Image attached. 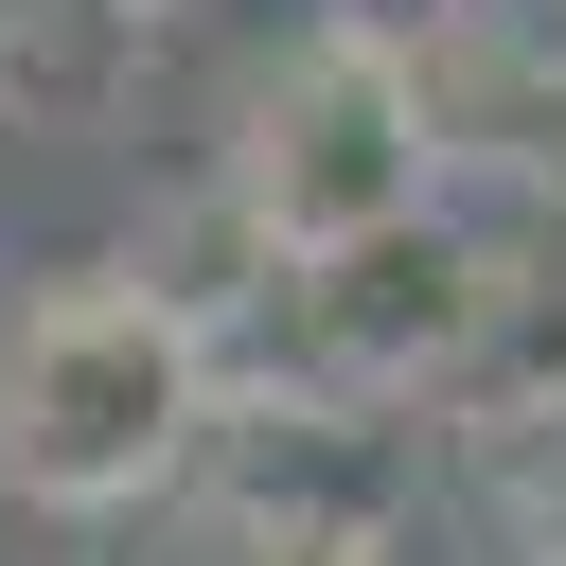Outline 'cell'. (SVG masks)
Segmentation results:
<instances>
[{
	"mask_svg": "<svg viewBox=\"0 0 566 566\" xmlns=\"http://www.w3.org/2000/svg\"><path fill=\"white\" fill-rule=\"evenodd\" d=\"M124 18H159V35H177V18H212V0H124Z\"/></svg>",
	"mask_w": 566,
	"mask_h": 566,
	"instance_id": "cell-9",
	"label": "cell"
},
{
	"mask_svg": "<svg viewBox=\"0 0 566 566\" xmlns=\"http://www.w3.org/2000/svg\"><path fill=\"white\" fill-rule=\"evenodd\" d=\"M424 106H442V159H478L531 212H566V35L460 18V35H424Z\"/></svg>",
	"mask_w": 566,
	"mask_h": 566,
	"instance_id": "cell-3",
	"label": "cell"
},
{
	"mask_svg": "<svg viewBox=\"0 0 566 566\" xmlns=\"http://www.w3.org/2000/svg\"><path fill=\"white\" fill-rule=\"evenodd\" d=\"M318 18H336V35H389V53H424V35H460L478 0H318Z\"/></svg>",
	"mask_w": 566,
	"mask_h": 566,
	"instance_id": "cell-7",
	"label": "cell"
},
{
	"mask_svg": "<svg viewBox=\"0 0 566 566\" xmlns=\"http://www.w3.org/2000/svg\"><path fill=\"white\" fill-rule=\"evenodd\" d=\"M478 442V513H495V548L513 566H566V407H531V424H460Z\"/></svg>",
	"mask_w": 566,
	"mask_h": 566,
	"instance_id": "cell-6",
	"label": "cell"
},
{
	"mask_svg": "<svg viewBox=\"0 0 566 566\" xmlns=\"http://www.w3.org/2000/svg\"><path fill=\"white\" fill-rule=\"evenodd\" d=\"M159 71V18L124 0H0V142H106Z\"/></svg>",
	"mask_w": 566,
	"mask_h": 566,
	"instance_id": "cell-4",
	"label": "cell"
},
{
	"mask_svg": "<svg viewBox=\"0 0 566 566\" xmlns=\"http://www.w3.org/2000/svg\"><path fill=\"white\" fill-rule=\"evenodd\" d=\"M212 407H230L212 336H195L124 248H106V265H53V283L0 301V495H18V513L88 531V513H159V495H195Z\"/></svg>",
	"mask_w": 566,
	"mask_h": 566,
	"instance_id": "cell-1",
	"label": "cell"
},
{
	"mask_svg": "<svg viewBox=\"0 0 566 566\" xmlns=\"http://www.w3.org/2000/svg\"><path fill=\"white\" fill-rule=\"evenodd\" d=\"M478 18H531V35H566V0H478Z\"/></svg>",
	"mask_w": 566,
	"mask_h": 566,
	"instance_id": "cell-8",
	"label": "cell"
},
{
	"mask_svg": "<svg viewBox=\"0 0 566 566\" xmlns=\"http://www.w3.org/2000/svg\"><path fill=\"white\" fill-rule=\"evenodd\" d=\"M124 265H142V283H159V301L212 336V371H230V354L265 336V301H283V230L230 195V159H195V177H177V195L124 230Z\"/></svg>",
	"mask_w": 566,
	"mask_h": 566,
	"instance_id": "cell-5",
	"label": "cell"
},
{
	"mask_svg": "<svg viewBox=\"0 0 566 566\" xmlns=\"http://www.w3.org/2000/svg\"><path fill=\"white\" fill-rule=\"evenodd\" d=\"M230 195L283 230V265H318V248H371V230H407V212H442V106H424V53H389V35H301L248 106H230Z\"/></svg>",
	"mask_w": 566,
	"mask_h": 566,
	"instance_id": "cell-2",
	"label": "cell"
}]
</instances>
